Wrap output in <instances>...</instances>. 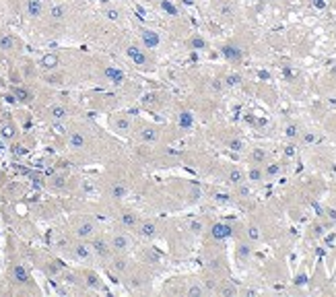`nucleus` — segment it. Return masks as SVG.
<instances>
[{
  "mask_svg": "<svg viewBox=\"0 0 336 297\" xmlns=\"http://www.w3.org/2000/svg\"><path fill=\"white\" fill-rule=\"evenodd\" d=\"M295 134H297V132H295V126H291L289 128V136H295Z\"/></svg>",
  "mask_w": 336,
  "mask_h": 297,
  "instance_id": "f8f14e48",
  "label": "nucleus"
},
{
  "mask_svg": "<svg viewBox=\"0 0 336 297\" xmlns=\"http://www.w3.org/2000/svg\"><path fill=\"white\" fill-rule=\"evenodd\" d=\"M237 81H240V76H237V74H233V76H229V78H227V83H229V85H235Z\"/></svg>",
  "mask_w": 336,
  "mask_h": 297,
  "instance_id": "1a4fd4ad",
  "label": "nucleus"
},
{
  "mask_svg": "<svg viewBox=\"0 0 336 297\" xmlns=\"http://www.w3.org/2000/svg\"><path fill=\"white\" fill-rule=\"evenodd\" d=\"M250 177H252V180H260V172L258 170H252L250 172Z\"/></svg>",
  "mask_w": 336,
  "mask_h": 297,
  "instance_id": "6e6552de",
  "label": "nucleus"
},
{
  "mask_svg": "<svg viewBox=\"0 0 336 297\" xmlns=\"http://www.w3.org/2000/svg\"><path fill=\"white\" fill-rule=\"evenodd\" d=\"M194 46H198V48H204V42H202V39H194Z\"/></svg>",
  "mask_w": 336,
  "mask_h": 297,
  "instance_id": "9b49d317",
  "label": "nucleus"
},
{
  "mask_svg": "<svg viewBox=\"0 0 336 297\" xmlns=\"http://www.w3.org/2000/svg\"><path fill=\"white\" fill-rule=\"evenodd\" d=\"M229 147L233 148V151H240V148H241V143H240V141H233V143H229Z\"/></svg>",
  "mask_w": 336,
  "mask_h": 297,
  "instance_id": "39448f33",
  "label": "nucleus"
},
{
  "mask_svg": "<svg viewBox=\"0 0 336 297\" xmlns=\"http://www.w3.org/2000/svg\"><path fill=\"white\" fill-rule=\"evenodd\" d=\"M250 235L254 237V240H258V229H256V227H252V229H250Z\"/></svg>",
  "mask_w": 336,
  "mask_h": 297,
  "instance_id": "9d476101",
  "label": "nucleus"
},
{
  "mask_svg": "<svg viewBox=\"0 0 336 297\" xmlns=\"http://www.w3.org/2000/svg\"><path fill=\"white\" fill-rule=\"evenodd\" d=\"M223 54L229 58V60H237V58H241V50H237L235 46H225L223 48Z\"/></svg>",
  "mask_w": 336,
  "mask_h": 297,
  "instance_id": "7ed1b4c3",
  "label": "nucleus"
},
{
  "mask_svg": "<svg viewBox=\"0 0 336 297\" xmlns=\"http://www.w3.org/2000/svg\"><path fill=\"white\" fill-rule=\"evenodd\" d=\"M128 246H130V240H128L126 235H118L114 240V248H116V250H120V252H126Z\"/></svg>",
  "mask_w": 336,
  "mask_h": 297,
  "instance_id": "f03ea898",
  "label": "nucleus"
},
{
  "mask_svg": "<svg viewBox=\"0 0 336 297\" xmlns=\"http://www.w3.org/2000/svg\"><path fill=\"white\" fill-rule=\"evenodd\" d=\"M241 177H243V175H241V172H237V170H235V172L231 173V182H233V184H240V182H241Z\"/></svg>",
  "mask_w": 336,
  "mask_h": 297,
  "instance_id": "20e7f679",
  "label": "nucleus"
},
{
  "mask_svg": "<svg viewBox=\"0 0 336 297\" xmlns=\"http://www.w3.org/2000/svg\"><path fill=\"white\" fill-rule=\"evenodd\" d=\"M31 13H33V15H37V13H39V4L35 2V0H31Z\"/></svg>",
  "mask_w": 336,
  "mask_h": 297,
  "instance_id": "0eeeda50",
  "label": "nucleus"
},
{
  "mask_svg": "<svg viewBox=\"0 0 336 297\" xmlns=\"http://www.w3.org/2000/svg\"><path fill=\"white\" fill-rule=\"evenodd\" d=\"M213 235L216 237V240L229 237V235H231V227H227V225H215V227H213Z\"/></svg>",
  "mask_w": 336,
  "mask_h": 297,
  "instance_id": "f257e3e1",
  "label": "nucleus"
},
{
  "mask_svg": "<svg viewBox=\"0 0 336 297\" xmlns=\"http://www.w3.org/2000/svg\"><path fill=\"white\" fill-rule=\"evenodd\" d=\"M254 159H256V161H262V159H264V151H256V153H254Z\"/></svg>",
  "mask_w": 336,
  "mask_h": 297,
  "instance_id": "423d86ee",
  "label": "nucleus"
}]
</instances>
